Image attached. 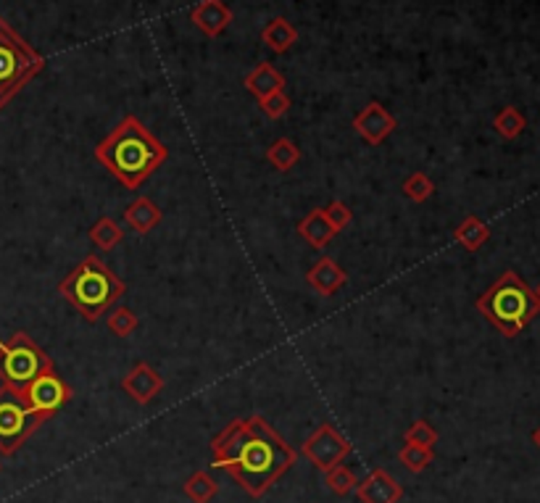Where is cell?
I'll return each instance as SVG.
<instances>
[{"instance_id": "21", "label": "cell", "mask_w": 540, "mask_h": 503, "mask_svg": "<svg viewBox=\"0 0 540 503\" xmlns=\"http://www.w3.org/2000/svg\"><path fill=\"white\" fill-rule=\"evenodd\" d=\"M527 126L525 114L516 106H504L495 116H493V129L504 137V140H516Z\"/></svg>"}, {"instance_id": "17", "label": "cell", "mask_w": 540, "mask_h": 503, "mask_svg": "<svg viewBox=\"0 0 540 503\" xmlns=\"http://www.w3.org/2000/svg\"><path fill=\"white\" fill-rule=\"evenodd\" d=\"M246 90L261 101V98H267V96L277 93V90H285V76L280 75L271 64H259L246 76Z\"/></svg>"}, {"instance_id": "27", "label": "cell", "mask_w": 540, "mask_h": 503, "mask_svg": "<svg viewBox=\"0 0 540 503\" xmlns=\"http://www.w3.org/2000/svg\"><path fill=\"white\" fill-rule=\"evenodd\" d=\"M403 443L422 446V448H435V443H438V429L433 428L427 419H417L412 428L403 432Z\"/></svg>"}, {"instance_id": "28", "label": "cell", "mask_w": 540, "mask_h": 503, "mask_svg": "<svg viewBox=\"0 0 540 503\" xmlns=\"http://www.w3.org/2000/svg\"><path fill=\"white\" fill-rule=\"evenodd\" d=\"M108 329L117 335V337H129L135 329H138V317H135V311L132 308H114L111 314H108Z\"/></svg>"}, {"instance_id": "14", "label": "cell", "mask_w": 540, "mask_h": 503, "mask_svg": "<svg viewBox=\"0 0 540 503\" xmlns=\"http://www.w3.org/2000/svg\"><path fill=\"white\" fill-rule=\"evenodd\" d=\"M345 279H348V275L343 272V267L338 261H332L330 256H321L320 261L309 269V275H306L309 287L314 293L324 296V298L332 296V293H338L345 285Z\"/></svg>"}, {"instance_id": "9", "label": "cell", "mask_w": 540, "mask_h": 503, "mask_svg": "<svg viewBox=\"0 0 540 503\" xmlns=\"http://www.w3.org/2000/svg\"><path fill=\"white\" fill-rule=\"evenodd\" d=\"M26 406L37 414H43L46 419H50L58 408H64L66 403L72 401L74 390L66 379L58 377L56 369H50L46 375H40L37 379H32L22 390Z\"/></svg>"}, {"instance_id": "5", "label": "cell", "mask_w": 540, "mask_h": 503, "mask_svg": "<svg viewBox=\"0 0 540 503\" xmlns=\"http://www.w3.org/2000/svg\"><path fill=\"white\" fill-rule=\"evenodd\" d=\"M46 69V55L0 16V108L14 101Z\"/></svg>"}, {"instance_id": "30", "label": "cell", "mask_w": 540, "mask_h": 503, "mask_svg": "<svg viewBox=\"0 0 540 503\" xmlns=\"http://www.w3.org/2000/svg\"><path fill=\"white\" fill-rule=\"evenodd\" d=\"M321 211H324L327 222L332 225V229H335V232L345 229V226L351 225V219H353V211H351V208H348L343 201H332L330 206H324Z\"/></svg>"}, {"instance_id": "8", "label": "cell", "mask_w": 540, "mask_h": 503, "mask_svg": "<svg viewBox=\"0 0 540 503\" xmlns=\"http://www.w3.org/2000/svg\"><path fill=\"white\" fill-rule=\"evenodd\" d=\"M301 453L320 469V472H330L332 467L343 464V458L351 453V443L345 440V435L338 428L321 422L320 428L314 429L303 446H301Z\"/></svg>"}, {"instance_id": "12", "label": "cell", "mask_w": 540, "mask_h": 503, "mask_svg": "<svg viewBox=\"0 0 540 503\" xmlns=\"http://www.w3.org/2000/svg\"><path fill=\"white\" fill-rule=\"evenodd\" d=\"M356 496L362 503H398L403 498V488L385 469H374L356 485Z\"/></svg>"}, {"instance_id": "26", "label": "cell", "mask_w": 540, "mask_h": 503, "mask_svg": "<svg viewBox=\"0 0 540 503\" xmlns=\"http://www.w3.org/2000/svg\"><path fill=\"white\" fill-rule=\"evenodd\" d=\"M324 485H327V490H332L335 496H345V493L356 490L359 479H356V475H353L348 467L338 464V467H332L330 472H324Z\"/></svg>"}, {"instance_id": "25", "label": "cell", "mask_w": 540, "mask_h": 503, "mask_svg": "<svg viewBox=\"0 0 540 503\" xmlns=\"http://www.w3.org/2000/svg\"><path fill=\"white\" fill-rule=\"evenodd\" d=\"M403 196L409 198V201L414 203H424L433 193H435V182L430 179V175H424V172H414L412 176H406V182H403Z\"/></svg>"}, {"instance_id": "23", "label": "cell", "mask_w": 540, "mask_h": 503, "mask_svg": "<svg viewBox=\"0 0 540 503\" xmlns=\"http://www.w3.org/2000/svg\"><path fill=\"white\" fill-rule=\"evenodd\" d=\"M122 226L117 225L111 216H100L96 225L90 226V240L100 251H114L122 243Z\"/></svg>"}, {"instance_id": "20", "label": "cell", "mask_w": 540, "mask_h": 503, "mask_svg": "<svg viewBox=\"0 0 540 503\" xmlns=\"http://www.w3.org/2000/svg\"><path fill=\"white\" fill-rule=\"evenodd\" d=\"M182 493H185V498H188V501L211 503L214 498H217V493H219V485H217V479L211 478L209 472L198 469V472H193L190 478L185 479Z\"/></svg>"}, {"instance_id": "32", "label": "cell", "mask_w": 540, "mask_h": 503, "mask_svg": "<svg viewBox=\"0 0 540 503\" xmlns=\"http://www.w3.org/2000/svg\"><path fill=\"white\" fill-rule=\"evenodd\" d=\"M535 296H538V301H540V285H538V287H535Z\"/></svg>"}, {"instance_id": "1", "label": "cell", "mask_w": 540, "mask_h": 503, "mask_svg": "<svg viewBox=\"0 0 540 503\" xmlns=\"http://www.w3.org/2000/svg\"><path fill=\"white\" fill-rule=\"evenodd\" d=\"M211 453V467L227 472L250 498H261L298 461V453L259 414L229 422L214 438Z\"/></svg>"}, {"instance_id": "13", "label": "cell", "mask_w": 540, "mask_h": 503, "mask_svg": "<svg viewBox=\"0 0 540 503\" xmlns=\"http://www.w3.org/2000/svg\"><path fill=\"white\" fill-rule=\"evenodd\" d=\"M235 14L224 0H200L190 11V22L206 35V37H219L227 26L232 25Z\"/></svg>"}, {"instance_id": "4", "label": "cell", "mask_w": 540, "mask_h": 503, "mask_svg": "<svg viewBox=\"0 0 540 503\" xmlns=\"http://www.w3.org/2000/svg\"><path fill=\"white\" fill-rule=\"evenodd\" d=\"M58 293L79 311V317H85L87 322H98L127 293V285L98 256H85L69 272V277L58 285Z\"/></svg>"}, {"instance_id": "3", "label": "cell", "mask_w": 540, "mask_h": 503, "mask_svg": "<svg viewBox=\"0 0 540 503\" xmlns=\"http://www.w3.org/2000/svg\"><path fill=\"white\" fill-rule=\"evenodd\" d=\"M477 311L504 337H516L522 329L530 327L533 319L540 314V301L535 290L519 277L515 269H506L477 298Z\"/></svg>"}, {"instance_id": "18", "label": "cell", "mask_w": 540, "mask_h": 503, "mask_svg": "<svg viewBox=\"0 0 540 503\" xmlns=\"http://www.w3.org/2000/svg\"><path fill=\"white\" fill-rule=\"evenodd\" d=\"M453 237L462 248H467L469 253H477L488 240H491V226L485 225L480 216H464V222L453 229Z\"/></svg>"}, {"instance_id": "6", "label": "cell", "mask_w": 540, "mask_h": 503, "mask_svg": "<svg viewBox=\"0 0 540 503\" xmlns=\"http://www.w3.org/2000/svg\"><path fill=\"white\" fill-rule=\"evenodd\" d=\"M53 369V358L26 332H14L0 340V382L22 393L32 379Z\"/></svg>"}, {"instance_id": "2", "label": "cell", "mask_w": 540, "mask_h": 503, "mask_svg": "<svg viewBox=\"0 0 540 503\" xmlns=\"http://www.w3.org/2000/svg\"><path fill=\"white\" fill-rule=\"evenodd\" d=\"M96 158L127 190H138L158 172L169 151L138 116L129 114L96 146Z\"/></svg>"}, {"instance_id": "22", "label": "cell", "mask_w": 540, "mask_h": 503, "mask_svg": "<svg viewBox=\"0 0 540 503\" xmlns=\"http://www.w3.org/2000/svg\"><path fill=\"white\" fill-rule=\"evenodd\" d=\"M267 161L277 172H290L295 164L301 161V148L295 146L290 137H280V140H274L270 146Z\"/></svg>"}, {"instance_id": "11", "label": "cell", "mask_w": 540, "mask_h": 503, "mask_svg": "<svg viewBox=\"0 0 540 503\" xmlns=\"http://www.w3.org/2000/svg\"><path fill=\"white\" fill-rule=\"evenodd\" d=\"M164 385H167L164 377H161L148 361H138L122 379L124 393H127L135 403H140V406L153 401V398L164 390Z\"/></svg>"}, {"instance_id": "15", "label": "cell", "mask_w": 540, "mask_h": 503, "mask_svg": "<svg viewBox=\"0 0 540 503\" xmlns=\"http://www.w3.org/2000/svg\"><path fill=\"white\" fill-rule=\"evenodd\" d=\"M298 235L311 246V248H324L338 232L332 229V225L327 222V216H324V211L321 208H314V211H309L301 222H298Z\"/></svg>"}, {"instance_id": "7", "label": "cell", "mask_w": 540, "mask_h": 503, "mask_svg": "<svg viewBox=\"0 0 540 503\" xmlns=\"http://www.w3.org/2000/svg\"><path fill=\"white\" fill-rule=\"evenodd\" d=\"M48 419L26 406L25 396L0 385V453L14 456Z\"/></svg>"}, {"instance_id": "29", "label": "cell", "mask_w": 540, "mask_h": 503, "mask_svg": "<svg viewBox=\"0 0 540 503\" xmlns=\"http://www.w3.org/2000/svg\"><path fill=\"white\" fill-rule=\"evenodd\" d=\"M259 106H261V111H264L270 119H282V116L290 111V96H288L285 90H277V93H271L267 98H261Z\"/></svg>"}, {"instance_id": "19", "label": "cell", "mask_w": 540, "mask_h": 503, "mask_svg": "<svg viewBox=\"0 0 540 503\" xmlns=\"http://www.w3.org/2000/svg\"><path fill=\"white\" fill-rule=\"evenodd\" d=\"M261 43L274 53L290 51L295 43H298V29L288 19L277 16V19H271L270 25L261 29Z\"/></svg>"}, {"instance_id": "24", "label": "cell", "mask_w": 540, "mask_h": 503, "mask_svg": "<svg viewBox=\"0 0 540 503\" xmlns=\"http://www.w3.org/2000/svg\"><path fill=\"white\" fill-rule=\"evenodd\" d=\"M398 461H401L412 475H422V472L435 461V451H433V448H422V446H412V443H403V448L398 451Z\"/></svg>"}, {"instance_id": "16", "label": "cell", "mask_w": 540, "mask_h": 503, "mask_svg": "<svg viewBox=\"0 0 540 503\" xmlns=\"http://www.w3.org/2000/svg\"><path fill=\"white\" fill-rule=\"evenodd\" d=\"M124 222L132 226L138 235H148L153 226L161 222V208L150 201L148 196H140V198H135V201L127 206Z\"/></svg>"}, {"instance_id": "10", "label": "cell", "mask_w": 540, "mask_h": 503, "mask_svg": "<svg viewBox=\"0 0 540 503\" xmlns=\"http://www.w3.org/2000/svg\"><path fill=\"white\" fill-rule=\"evenodd\" d=\"M398 122L395 116L382 106V103H367L356 116H353V129L367 140L369 146H382L388 140V135L393 132Z\"/></svg>"}, {"instance_id": "31", "label": "cell", "mask_w": 540, "mask_h": 503, "mask_svg": "<svg viewBox=\"0 0 540 503\" xmlns=\"http://www.w3.org/2000/svg\"><path fill=\"white\" fill-rule=\"evenodd\" d=\"M533 443H535V446H538V448H540V428L535 429V432H533Z\"/></svg>"}]
</instances>
